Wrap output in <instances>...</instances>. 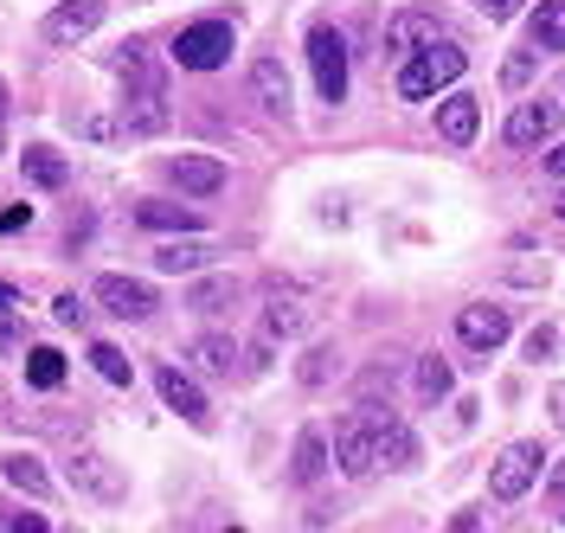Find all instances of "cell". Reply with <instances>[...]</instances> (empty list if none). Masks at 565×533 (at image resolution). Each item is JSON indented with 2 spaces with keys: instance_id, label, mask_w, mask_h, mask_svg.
Returning <instances> with one entry per match:
<instances>
[{
  "instance_id": "cell-12",
  "label": "cell",
  "mask_w": 565,
  "mask_h": 533,
  "mask_svg": "<svg viewBox=\"0 0 565 533\" xmlns=\"http://www.w3.org/2000/svg\"><path fill=\"white\" fill-rule=\"evenodd\" d=\"M154 386H161V398H168V412H180V418H186L193 430H206V425H212L206 392L193 386V380H186L180 366H161V373H154Z\"/></svg>"
},
{
  "instance_id": "cell-8",
  "label": "cell",
  "mask_w": 565,
  "mask_h": 533,
  "mask_svg": "<svg viewBox=\"0 0 565 533\" xmlns=\"http://www.w3.org/2000/svg\"><path fill=\"white\" fill-rule=\"evenodd\" d=\"M104 26V0H58L52 13H45V39L52 45H77V39H90Z\"/></svg>"
},
{
  "instance_id": "cell-42",
  "label": "cell",
  "mask_w": 565,
  "mask_h": 533,
  "mask_svg": "<svg viewBox=\"0 0 565 533\" xmlns=\"http://www.w3.org/2000/svg\"><path fill=\"white\" fill-rule=\"evenodd\" d=\"M450 533H476V508H462L457 521H450Z\"/></svg>"
},
{
  "instance_id": "cell-19",
  "label": "cell",
  "mask_w": 565,
  "mask_h": 533,
  "mask_svg": "<svg viewBox=\"0 0 565 533\" xmlns=\"http://www.w3.org/2000/svg\"><path fill=\"white\" fill-rule=\"evenodd\" d=\"M289 476H296L302 489H309V482H321V476H328V437H321L316 425H309V430H302V437H296V457H289Z\"/></svg>"
},
{
  "instance_id": "cell-43",
  "label": "cell",
  "mask_w": 565,
  "mask_h": 533,
  "mask_svg": "<svg viewBox=\"0 0 565 533\" xmlns=\"http://www.w3.org/2000/svg\"><path fill=\"white\" fill-rule=\"evenodd\" d=\"M553 489H559V495H565V462H559V469H553Z\"/></svg>"
},
{
  "instance_id": "cell-16",
  "label": "cell",
  "mask_w": 565,
  "mask_h": 533,
  "mask_svg": "<svg viewBox=\"0 0 565 533\" xmlns=\"http://www.w3.org/2000/svg\"><path fill=\"white\" fill-rule=\"evenodd\" d=\"M250 97L270 116H289V72H282V58H257L250 65Z\"/></svg>"
},
{
  "instance_id": "cell-4",
  "label": "cell",
  "mask_w": 565,
  "mask_h": 533,
  "mask_svg": "<svg viewBox=\"0 0 565 533\" xmlns=\"http://www.w3.org/2000/svg\"><path fill=\"white\" fill-rule=\"evenodd\" d=\"M309 65H316L321 104H341L348 97V39L334 33V26H316L309 33Z\"/></svg>"
},
{
  "instance_id": "cell-29",
  "label": "cell",
  "mask_w": 565,
  "mask_h": 533,
  "mask_svg": "<svg viewBox=\"0 0 565 533\" xmlns=\"http://www.w3.org/2000/svg\"><path fill=\"white\" fill-rule=\"evenodd\" d=\"M90 360H97V373H104L109 386H129V380H136V373H129V360H122V348H109V341H97Z\"/></svg>"
},
{
  "instance_id": "cell-2",
  "label": "cell",
  "mask_w": 565,
  "mask_h": 533,
  "mask_svg": "<svg viewBox=\"0 0 565 533\" xmlns=\"http://www.w3.org/2000/svg\"><path fill=\"white\" fill-rule=\"evenodd\" d=\"M334 462H341V476L353 482H366L373 469H380V430H373V412H353L334 425Z\"/></svg>"
},
{
  "instance_id": "cell-45",
  "label": "cell",
  "mask_w": 565,
  "mask_h": 533,
  "mask_svg": "<svg viewBox=\"0 0 565 533\" xmlns=\"http://www.w3.org/2000/svg\"><path fill=\"white\" fill-rule=\"evenodd\" d=\"M0 533H13V514H0Z\"/></svg>"
},
{
  "instance_id": "cell-34",
  "label": "cell",
  "mask_w": 565,
  "mask_h": 533,
  "mask_svg": "<svg viewBox=\"0 0 565 533\" xmlns=\"http://www.w3.org/2000/svg\"><path fill=\"white\" fill-rule=\"evenodd\" d=\"M26 334H20V309H0V354H13Z\"/></svg>"
},
{
  "instance_id": "cell-31",
  "label": "cell",
  "mask_w": 565,
  "mask_h": 533,
  "mask_svg": "<svg viewBox=\"0 0 565 533\" xmlns=\"http://www.w3.org/2000/svg\"><path fill=\"white\" fill-rule=\"evenodd\" d=\"M527 77H533V52H514V58L501 65V84H508V90H521Z\"/></svg>"
},
{
  "instance_id": "cell-41",
  "label": "cell",
  "mask_w": 565,
  "mask_h": 533,
  "mask_svg": "<svg viewBox=\"0 0 565 533\" xmlns=\"http://www.w3.org/2000/svg\"><path fill=\"white\" fill-rule=\"evenodd\" d=\"M546 405H553V425L565 430V386H553V398H546Z\"/></svg>"
},
{
  "instance_id": "cell-21",
  "label": "cell",
  "mask_w": 565,
  "mask_h": 533,
  "mask_svg": "<svg viewBox=\"0 0 565 533\" xmlns=\"http://www.w3.org/2000/svg\"><path fill=\"white\" fill-rule=\"evenodd\" d=\"M302 321H309V309H302V296H296V289H282V284H270L264 334H302Z\"/></svg>"
},
{
  "instance_id": "cell-27",
  "label": "cell",
  "mask_w": 565,
  "mask_h": 533,
  "mask_svg": "<svg viewBox=\"0 0 565 533\" xmlns=\"http://www.w3.org/2000/svg\"><path fill=\"white\" fill-rule=\"evenodd\" d=\"M26 380H33L39 392H58L65 386V354H58V348H33V354H26Z\"/></svg>"
},
{
  "instance_id": "cell-9",
  "label": "cell",
  "mask_w": 565,
  "mask_h": 533,
  "mask_svg": "<svg viewBox=\"0 0 565 533\" xmlns=\"http://www.w3.org/2000/svg\"><path fill=\"white\" fill-rule=\"evenodd\" d=\"M97 302H104L109 316L122 321H148L161 302H154V289L141 284V277H97Z\"/></svg>"
},
{
  "instance_id": "cell-26",
  "label": "cell",
  "mask_w": 565,
  "mask_h": 533,
  "mask_svg": "<svg viewBox=\"0 0 565 533\" xmlns=\"http://www.w3.org/2000/svg\"><path fill=\"white\" fill-rule=\"evenodd\" d=\"M212 250L206 245H193V238H174V245H161L154 250V270H168V277H180V270H200Z\"/></svg>"
},
{
  "instance_id": "cell-6",
  "label": "cell",
  "mask_w": 565,
  "mask_h": 533,
  "mask_svg": "<svg viewBox=\"0 0 565 533\" xmlns=\"http://www.w3.org/2000/svg\"><path fill=\"white\" fill-rule=\"evenodd\" d=\"M540 462H546V450L540 444H508L501 450V462H494V476H489V489L494 501H521L540 482Z\"/></svg>"
},
{
  "instance_id": "cell-32",
  "label": "cell",
  "mask_w": 565,
  "mask_h": 533,
  "mask_svg": "<svg viewBox=\"0 0 565 533\" xmlns=\"http://www.w3.org/2000/svg\"><path fill=\"white\" fill-rule=\"evenodd\" d=\"M52 316L65 321V328H84V321H90V309H84V302H77V296H71V289H65V296L52 302Z\"/></svg>"
},
{
  "instance_id": "cell-38",
  "label": "cell",
  "mask_w": 565,
  "mask_h": 533,
  "mask_svg": "<svg viewBox=\"0 0 565 533\" xmlns=\"http://www.w3.org/2000/svg\"><path fill=\"white\" fill-rule=\"evenodd\" d=\"M13 533H52V527H45V514H13Z\"/></svg>"
},
{
  "instance_id": "cell-23",
  "label": "cell",
  "mask_w": 565,
  "mask_h": 533,
  "mask_svg": "<svg viewBox=\"0 0 565 533\" xmlns=\"http://www.w3.org/2000/svg\"><path fill=\"white\" fill-rule=\"evenodd\" d=\"M186 360H193L200 373H212V380H225V373H232V360H238V348H232L225 334H200V341L186 348Z\"/></svg>"
},
{
  "instance_id": "cell-18",
  "label": "cell",
  "mask_w": 565,
  "mask_h": 533,
  "mask_svg": "<svg viewBox=\"0 0 565 533\" xmlns=\"http://www.w3.org/2000/svg\"><path fill=\"white\" fill-rule=\"evenodd\" d=\"M20 168H26V180H33L39 193H58L71 180V168H65V154L58 148H45V142H33L26 154H20Z\"/></svg>"
},
{
  "instance_id": "cell-25",
  "label": "cell",
  "mask_w": 565,
  "mask_h": 533,
  "mask_svg": "<svg viewBox=\"0 0 565 533\" xmlns=\"http://www.w3.org/2000/svg\"><path fill=\"white\" fill-rule=\"evenodd\" d=\"M232 302H238V284L232 277H206V284H193V296H186V309H200V316H218Z\"/></svg>"
},
{
  "instance_id": "cell-11",
  "label": "cell",
  "mask_w": 565,
  "mask_h": 533,
  "mask_svg": "<svg viewBox=\"0 0 565 533\" xmlns=\"http://www.w3.org/2000/svg\"><path fill=\"white\" fill-rule=\"evenodd\" d=\"M476 129H482V97L450 90V97L437 104V136H444L450 148H469V142H476Z\"/></svg>"
},
{
  "instance_id": "cell-1",
  "label": "cell",
  "mask_w": 565,
  "mask_h": 533,
  "mask_svg": "<svg viewBox=\"0 0 565 533\" xmlns=\"http://www.w3.org/2000/svg\"><path fill=\"white\" fill-rule=\"evenodd\" d=\"M462 65H469V52H462L457 39H430L424 52H412V58H405V72H398V97L424 104V97L450 90V84L462 77Z\"/></svg>"
},
{
  "instance_id": "cell-28",
  "label": "cell",
  "mask_w": 565,
  "mask_h": 533,
  "mask_svg": "<svg viewBox=\"0 0 565 533\" xmlns=\"http://www.w3.org/2000/svg\"><path fill=\"white\" fill-rule=\"evenodd\" d=\"M418 398L424 405H437V398H450V360H418Z\"/></svg>"
},
{
  "instance_id": "cell-7",
  "label": "cell",
  "mask_w": 565,
  "mask_h": 533,
  "mask_svg": "<svg viewBox=\"0 0 565 533\" xmlns=\"http://www.w3.org/2000/svg\"><path fill=\"white\" fill-rule=\"evenodd\" d=\"M430 39H444V13H424V7L392 13V26H386V52L392 58H412V52H424Z\"/></svg>"
},
{
  "instance_id": "cell-15",
  "label": "cell",
  "mask_w": 565,
  "mask_h": 533,
  "mask_svg": "<svg viewBox=\"0 0 565 533\" xmlns=\"http://www.w3.org/2000/svg\"><path fill=\"white\" fill-rule=\"evenodd\" d=\"M373 430H380V462H386V469H418V437H412V425L373 412Z\"/></svg>"
},
{
  "instance_id": "cell-37",
  "label": "cell",
  "mask_w": 565,
  "mask_h": 533,
  "mask_svg": "<svg viewBox=\"0 0 565 533\" xmlns=\"http://www.w3.org/2000/svg\"><path fill=\"white\" fill-rule=\"evenodd\" d=\"M26 218H33V206H7V213H0V238H7V232H20Z\"/></svg>"
},
{
  "instance_id": "cell-36",
  "label": "cell",
  "mask_w": 565,
  "mask_h": 533,
  "mask_svg": "<svg viewBox=\"0 0 565 533\" xmlns=\"http://www.w3.org/2000/svg\"><path fill=\"white\" fill-rule=\"evenodd\" d=\"M476 7H482L489 20H514V13H521V0H476Z\"/></svg>"
},
{
  "instance_id": "cell-3",
  "label": "cell",
  "mask_w": 565,
  "mask_h": 533,
  "mask_svg": "<svg viewBox=\"0 0 565 533\" xmlns=\"http://www.w3.org/2000/svg\"><path fill=\"white\" fill-rule=\"evenodd\" d=\"M174 58H180V72H218V65L232 58V26H225V20L186 26V33L174 39Z\"/></svg>"
},
{
  "instance_id": "cell-33",
  "label": "cell",
  "mask_w": 565,
  "mask_h": 533,
  "mask_svg": "<svg viewBox=\"0 0 565 533\" xmlns=\"http://www.w3.org/2000/svg\"><path fill=\"white\" fill-rule=\"evenodd\" d=\"M559 354V334H553V328H533L527 334V360H553Z\"/></svg>"
},
{
  "instance_id": "cell-13",
  "label": "cell",
  "mask_w": 565,
  "mask_h": 533,
  "mask_svg": "<svg viewBox=\"0 0 565 533\" xmlns=\"http://www.w3.org/2000/svg\"><path fill=\"white\" fill-rule=\"evenodd\" d=\"M508 309H494V302H476V309H462L457 316V334H462V348H482V354H494L501 341H508Z\"/></svg>"
},
{
  "instance_id": "cell-20",
  "label": "cell",
  "mask_w": 565,
  "mask_h": 533,
  "mask_svg": "<svg viewBox=\"0 0 565 533\" xmlns=\"http://www.w3.org/2000/svg\"><path fill=\"white\" fill-rule=\"evenodd\" d=\"M533 52H565V0H540L527 13Z\"/></svg>"
},
{
  "instance_id": "cell-30",
  "label": "cell",
  "mask_w": 565,
  "mask_h": 533,
  "mask_svg": "<svg viewBox=\"0 0 565 533\" xmlns=\"http://www.w3.org/2000/svg\"><path fill=\"white\" fill-rule=\"evenodd\" d=\"M71 129H77V136H90V142H109V136H122V122H109V116H71Z\"/></svg>"
},
{
  "instance_id": "cell-5",
  "label": "cell",
  "mask_w": 565,
  "mask_h": 533,
  "mask_svg": "<svg viewBox=\"0 0 565 533\" xmlns=\"http://www.w3.org/2000/svg\"><path fill=\"white\" fill-rule=\"evenodd\" d=\"M71 489L90 495V501H104V508H116V501L129 495V476H122L104 450H77V457H71Z\"/></svg>"
},
{
  "instance_id": "cell-44",
  "label": "cell",
  "mask_w": 565,
  "mask_h": 533,
  "mask_svg": "<svg viewBox=\"0 0 565 533\" xmlns=\"http://www.w3.org/2000/svg\"><path fill=\"white\" fill-rule=\"evenodd\" d=\"M0 122H7V84H0Z\"/></svg>"
},
{
  "instance_id": "cell-40",
  "label": "cell",
  "mask_w": 565,
  "mask_h": 533,
  "mask_svg": "<svg viewBox=\"0 0 565 533\" xmlns=\"http://www.w3.org/2000/svg\"><path fill=\"white\" fill-rule=\"evenodd\" d=\"M546 174H553V180H565V142L553 148V154H546Z\"/></svg>"
},
{
  "instance_id": "cell-24",
  "label": "cell",
  "mask_w": 565,
  "mask_h": 533,
  "mask_svg": "<svg viewBox=\"0 0 565 533\" xmlns=\"http://www.w3.org/2000/svg\"><path fill=\"white\" fill-rule=\"evenodd\" d=\"M0 469H7V482H13V489H26L33 501L52 495V476H45V469H39V457H26V450H13V457L0 462Z\"/></svg>"
},
{
  "instance_id": "cell-14",
  "label": "cell",
  "mask_w": 565,
  "mask_h": 533,
  "mask_svg": "<svg viewBox=\"0 0 565 533\" xmlns=\"http://www.w3.org/2000/svg\"><path fill=\"white\" fill-rule=\"evenodd\" d=\"M168 180H174L180 193H218V186H225V161H212V154H180V161H168Z\"/></svg>"
},
{
  "instance_id": "cell-46",
  "label": "cell",
  "mask_w": 565,
  "mask_h": 533,
  "mask_svg": "<svg viewBox=\"0 0 565 533\" xmlns=\"http://www.w3.org/2000/svg\"><path fill=\"white\" fill-rule=\"evenodd\" d=\"M553 213H559V218H565V193H559V206H553Z\"/></svg>"
},
{
  "instance_id": "cell-47",
  "label": "cell",
  "mask_w": 565,
  "mask_h": 533,
  "mask_svg": "<svg viewBox=\"0 0 565 533\" xmlns=\"http://www.w3.org/2000/svg\"><path fill=\"white\" fill-rule=\"evenodd\" d=\"M225 533H238V527H225Z\"/></svg>"
},
{
  "instance_id": "cell-35",
  "label": "cell",
  "mask_w": 565,
  "mask_h": 533,
  "mask_svg": "<svg viewBox=\"0 0 565 533\" xmlns=\"http://www.w3.org/2000/svg\"><path fill=\"white\" fill-rule=\"evenodd\" d=\"M328 360H334V348H316V354L302 360V380H309V386H321V380H328Z\"/></svg>"
},
{
  "instance_id": "cell-10",
  "label": "cell",
  "mask_w": 565,
  "mask_h": 533,
  "mask_svg": "<svg viewBox=\"0 0 565 533\" xmlns=\"http://www.w3.org/2000/svg\"><path fill=\"white\" fill-rule=\"evenodd\" d=\"M553 136H559V104H546V97H533V104L508 116V142L514 148H546Z\"/></svg>"
},
{
  "instance_id": "cell-17",
  "label": "cell",
  "mask_w": 565,
  "mask_h": 533,
  "mask_svg": "<svg viewBox=\"0 0 565 533\" xmlns=\"http://www.w3.org/2000/svg\"><path fill=\"white\" fill-rule=\"evenodd\" d=\"M168 129V109H161V84L154 90H136L122 104V136H161Z\"/></svg>"
},
{
  "instance_id": "cell-22",
  "label": "cell",
  "mask_w": 565,
  "mask_h": 533,
  "mask_svg": "<svg viewBox=\"0 0 565 533\" xmlns=\"http://www.w3.org/2000/svg\"><path fill=\"white\" fill-rule=\"evenodd\" d=\"M136 218L154 225V232H200V213L193 206H174V200H141Z\"/></svg>"
},
{
  "instance_id": "cell-39",
  "label": "cell",
  "mask_w": 565,
  "mask_h": 533,
  "mask_svg": "<svg viewBox=\"0 0 565 533\" xmlns=\"http://www.w3.org/2000/svg\"><path fill=\"white\" fill-rule=\"evenodd\" d=\"M0 309H26V296H20L13 284H0Z\"/></svg>"
}]
</instances>
